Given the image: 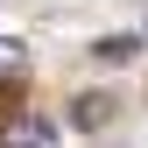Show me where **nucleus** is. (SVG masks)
Returning <instances> with one entry per match:
<instances>
[{"instance_id":"obj_1","label":"nucleus","mask_w":148,"mask_h":148,"mask_svg":"<svg viewBox=\"0 0 148 148\" xmlns=\"http://www.w3.org/2000/svg\"><path fill=\"white\" fill-rule=\"evenodd\" d=\"M49 127H35V120H0V148H42Z\"/></svg>"},{"instance_id":"obj_2","label":"nucleus","mask_w":148,"mask_h":148,"mask_svg":"<svg viewBox=\"0 0 148 148\" xmlns=\"http://www.w3.org/2000/svg\"><path fill=\"white\" fill-rule=\"evenodd\" d=\"M0 71H21V42H0Z\"/></svg>"}]
</instances>
